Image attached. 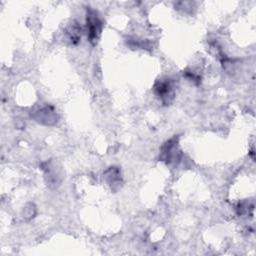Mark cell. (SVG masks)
<instances>
[{"label": "cell", "mask_w": 256, "mask_h": 256, "mask_svg": "<svg viewBox=\"0 0 256 256\" xmlns=\"http://www.w3.org/2000/svg\"><path fill=\"white\" fill-rule=\"evenodd\" d=\"M86 23H87L88 40L92 45H96L101 36L103 24L101 19L99 18L98 13L95 10L91 9L90 7H88L87 9Z\"/></svg>", "instance_id": "6da1fadb"}, {"label": "cell", "mask_w": 256, "mask_h": 256, "mask_svg": "<svg viewBox=\"0 0 256 256\" xmlns=\"http://www.w3.org/2000/svg\"><path fill=\"white\" fill-rule=\"evenodd\" d=\"M181 157V151L178 146V138L174 137L167 141L162 147L159 158L167 164L178 162Z\"/></svg>", "instance_id": "7a4b0ae2"}, {"label": "cell", "mask_w": 256, "mask_h": 256, "mask_svg": "<svg viewBox=\"0 0 256 256\" xmlns=\"http://www.w3.org/2000/svg\"><path fill=\"white\" fill-rule=\"evenodd\" d=\"M154 92L163 102L168 105L174 98V86L170 79H159L154 85Z\"/></svg>", "instance_id": "3957f363"}, {"label": "cell", "mask_w": 256, "mask_h": 256, "mask_svg": "<svg viewBox=\"0 0 256 256\" xmlns=\"http://www.w3.org/2000/svg\"><path fill=\"white\" fill-rule=\"evenodd\" d=\"M36 121L46 124V125H51L54 124L57 121V115L56 112L52 107H44L40 109L38 112H36V116H34Z\"/></svg>", "instance_id": "277c9868"}, {"label": "cell", "mask_w": 256, "mask_h": 256, "mask_svg": "<svg viewBox=\"0 0 256 256\" xmlns=\"http://www.w3.org/2000/svg\"><path fill=\"white\" fill-rule=\"evenodd\" d=\"M67 35L72 44H77L81 38V27L77 22H72L67 29Z\"/></svg>", "instance_id": "5b68a950"}]
</instances>
